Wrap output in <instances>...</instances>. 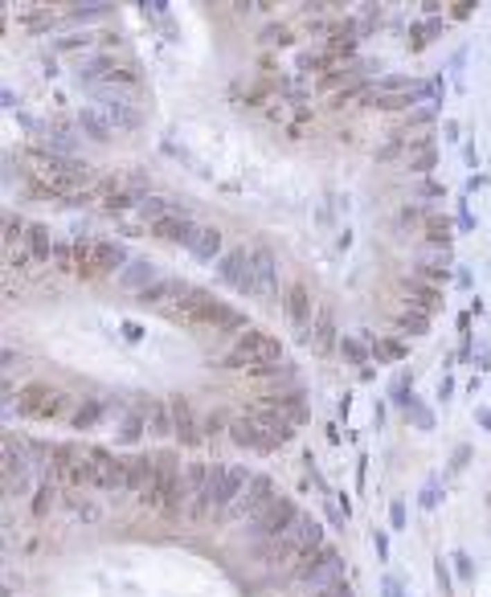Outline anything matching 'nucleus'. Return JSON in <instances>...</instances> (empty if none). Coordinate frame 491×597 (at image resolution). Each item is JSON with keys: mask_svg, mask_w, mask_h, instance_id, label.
I'll list each match as a JSON object with an SVG mask.
<instances>
[{"mask_svg": "<svg viewBox=\"0 0 491 597\" xmlns=\"http://www.w3.org/2000/svg\"><path fill=\"white\" fill-rule=\"evenodd\" d=\"M467 459H471V450H467V446H458V450H454V459H450V475H454V470H463Z\"/></svg>", "mask_w": 491, "mask_h": 597, "instance_id": "41", "label": "nucleus"}, {"mask_svg": "<svg viewBox=\"0 0 491 597\" xmlns=\"http://www.w3.org/2000/svg\"><path fill=\"white\" fill-rule=\"evenodd\" d=\"M274 499H278V491H274V479L258 470V475H250V483H246L242 499L229 507V515H233V520H258V515H262V511H267Z\"/></svg>", "mask_w": 491, "mask_h": 597, "instance_id": "6", "label": "nucleus"}, {"mask_svg": "<svg viewBox=\"0 0 491 597\" xmlns=\"http://www.w3.org/2000/svg\"><path fill=\"white\" fill-rule=\"evenodd\" d=\"M148 438H156V442H164V438H172V405L168 401H148Z\"/></svg>", "mask_w": 491, "mask_h": 597, "instance_id": "22", "label": "nucleus"}, {"mask_svg": "<svg viewBox=\"0 0 491 597\" xmlns=\"http://www.w3.org/2000/svg\"><path fill=\"white\" fill-rule=\"evenodd\" d=\"M336 352H340V356H344L348 365H360V368L368 365V356H373V352H368V348L360 344L357 336H340V348H336Z\"/></svg>", "mask_w": 491, "mask_h": 597, "instance_id": "30", "label": "nucleus"}, {"mask_svg": "<svg viewBox=\"0 0 491 597\" xmlns=\"http://www.w3.org/2000/svg\"><path fill=\"white\" fill-rule=\"evenodd\" d=\"M262 46H291V29H283V25H267V29H262Z\"/></svg>", "mask_w": 491, "mask_h": 597, "instance_id": "37", "label": "nucleus"}, {"mask_svg": "<svg viewBox=\"0 0 491 597\" xmlns=\"http://www.w3.org/2000/svg\"><path fill=\"white\" fill-rule=\"evenodd\" d=\"M418 98L413 94H373V107L377 111H409Z\"/></svg>", "mask_w": 491, "mask_h": 597, "instance_id": "34", "label": "nucleus"}, {"mask_svg": "<svg viewBox=\"0 0 491 597\" xmlns=\"http://www.w3.org/2000/svg\"><path fill=\"white\" fill-rule=\"evenodd\" d=\"M246 483H250V470L246 466H209V495H213V504L217 507H233L238 499H242V491H246Z\"/></svg>", "mask_w": 491, "mask_h": 597, "instance_id": "7", "label": "nucleus"}, {"mask_svg": "<svg viewBox=\"0 0 491 597\" xmlns=\"http://www.w3.org/2000/svg\"><path fill=\"white\" fill-rule=\"evenodd\" d=\"M405 160H409V168H413V172H430V168L438 164V147H434V143L409 147V151H405Z\"/></svg>", "mask_w": 491, "mask_h": 597, "instance_id": "29", "label": "nucleus"}, {"mask_svg": "<svg viewBox=\"0 0 491 597\" xmlns=\"http://www.w3.org/2000/svg\"><path fill=\"white\" fill-rule=\"evenodd\" d=\"M434 573H438V585H443V594H450V573H447V564H443V556H438Z\"/></svg>", "mask_w": 491, "mask_h": 597, "instance_id": "42", "label": "nucleus"}, {"mask_svg": "<svg viewBox=\"0 0 491 597\" xmlns=\"http://www.w3.org/2000/svg\"><path fill=\"white\" fill-rule=\"evenodd\" d=\"M332 348H340V331H336V311L332 307H319L312 323V352L315 356H328Z\"/></svg>", "mask_w": 491, "mask_h": 597, "instance_id": "17", "label": "nucleus"}, {"mask_svg": "<svg viewBox=\"0 0 491 597\" xmlns=\"http://www.w3.org/2000/svg\"><path fill=\"white\" fill-rule=\"evenodd\" d=\"M402 295L409 299V307H418V311H426V315L443 311V286H430V282H422V278H402Z\"/></svg>", "mask_w": 491, "mask_h": 597, "instance_id": "15", "label": "nucleus"}, {"mask_svg": "<svg viewBox=\"0 0 491 597\" xmlns=\"http://www.w3.org/2000/svg\"><path fill=\"white\" fill-rule=\"evenodd\" d=\"M454 282H458L463 291H471V270H458V275H454Z\"/></svg>", "mask_w": 491, "mask_h": 597, "instance_id": "53", "label": "nucleus"}, {"mask_svg": "<svg viewBox=\"0 0 491 597\" xmlns=\"http://www.w3.org/2000/svg\"><path fill=\"white\" fill-rule=\"evenodd\" d=\"M148 233H152L156 241H168V246H193L197 226H193V217H188V213H177V217H164V221L148 226Z\"/></svg>", "mask_w": 491, "mask_h": 597, "instance_id": "14", "label": "nucleus"}, {"mask_svg": "<svg viewBox=\"0 0 491 597\" xmlns=\"http://www.w3.org/2000/svg\"><path fill=\"white\" fill-rule=\"evenodd\" d=\"M434 499H438V487H434V483H430V487H426V491H422V504H426V507H434Z\"/></svg>", "mask_w": 491, "mask_h": 597, "instance_id": "49", "label": "nucleus"}, {"mask_svg": "<svg viewBox=\"0 0 491 597\" xmlns=\"http://www.w3.org/2000/svg\"><path fill=\"white\" fill-rule=\"evenodd\" d=\"M389 524H393L398 532L405 528V504H402V499H393V504H389Z\"/></svg>", "mask_w": 491, "mask_h": 597, "instance_id": "39", "label": "nucleus"}, {"mask_svg": "<svg viewBox=\"0 0 491 597\" xmlns=\"http://www.w3.org/2000/svg\"><path fill=\"white\" fill-rule=\"evenodd\" d=\"M402 410H405V421H413L418 430H434V414H430V405H426L422 397H413V393H409Z\"/></svg>", "mask_w": 491, "mask_h": 597, "instance_id": "26", "label": "nucleus"}, {"mask_svg": "<svg viewBox=\"0 0 491 597\" xmlns=\"http://www.w3.org/2000/svg\"><path fill=\"white\" fill-rule=\"evenodd\" d=\"M53 499H57L53 483H42V487H37V495H33V511H37V515H45V511L53 507Z\"/></svg>", "mask_w": 491, "mask_h": 597, "instance_id": "36", "label": "nucleus"}, {"mask_svg": "<svg viewBox=\"0 0 491 597\" xmlns=\"http://www.w3.org/2000/svg\"><path fill=\"white\" fill-rule=\"evenodd\" d=\"M184 291H188L184 278H156V286H148V291L139 295V303H143V307H156V311H168Z\"/></svg>", "mask_w": 491, "mask_h": 597, "instance_id": "18", "label": "nucleus"}, {"mask_svg": "<svg viewBox=\"0 0 491 597\" xmlns=\"http://www.w3.org/2000/svg\"><path fill=\"white\" fill-rule=\"evenodd\" d=\"M156 278H160V270H156L148 258H135V262H127V270L119 275V286H123L127 295H135V299H139L148 286H156Z\"/></svg>", "mask_w": 491, "mask_h": 597, "instance_id": "19", "label": "nucleus"}, {"mask_svg": "<svg viewBox=\"0 0 491 597\" xmlns=\"http://www.w3.org/2000/svg\"><path fill=\"white\" fill-rule=\"evenodd\" d=\"M172 405V438H177L180 446H205V425L197 421V410H193V401L188 397H172L168 401Z\"/></svg>", "mask_w": 491, "mask_h": 597, "instance_id": "11", "label": "nucleus"}, {"mask_svg": "<svg viewBox=\"0 0 491 597\" xmlns=\"http://www.w3.org/2000/svg\"><path fill=\"white\" fill-rule=\"evenodd\" d=\"M78 123H82V131H87L90 139H98V143H107V139H111V127L102 123V115H98V111H82V115H78Z\"/></svg>", "mask_w": 491, "mask_h": 597, "instance_id": "31", "label": "nucleus"}, {"mask_svg": "<svg viewBox=\"0 0 491 597\" xmlns=\"http://www.w3.org/2000/svg\"><path fill=\"white\" fill-rule=\"evenodd\" d=\"M74 254H78V278H82V282H94V278H107V275H123L127 262H132L127 250H123V241H107V237L78 241Z\"/></svg>", "mask_w": 491, "mask_h": 597, "instance_id": "4", "label": "nucleus"}, {"mask_svg": "<svg viewBox=\"0 0 491 597\" xmlns=\"http://www.w3.org/2000/svg\"><path fill=\"white\" fill-rule=\"evenodd\" d=\"M483 188H488V176H483V172H475V176L467 181V192H483Z\"/></svg>", "mask_w": 491, "mask_h": 597, "instance_id": "43", "label": "nucleus"}, {"mask_svg": "<svg viewBox=\"0 0 491 597\" xmlns=\"http://www.w3.org/2000/svg\"><path fill=\"white\" fill-rule=\"evenodd\" d=\"M283 311H287V320L295 323L299 331L315 323V311H319V307H315V295L303 278H291V282L283 286Z\"/></svg>", "mask_w": 491, "mask_h": 597, "instance_id": "8", "label": "nucleus"}, {"mask_svg": "<svg viewBox=\"0 0 491 597\" xmlns=\"http://www.w3.org/2000/svg\"><path fill=\"white\" fill-rule=\"evenodd\" d=\"M443 136H447L450 143H458V123H443Z\"/></svg>", "mask_w": 491, "mask_h": 597, "instance_id": "51", "label": "nucleus"}, {"mask_svg": "<svg viewBox=\"0 0 491 597\" xmlns=\"http://www.w3.org/2000/svg\"><path fill=\"white\" fill-rule=\"evenodd\" d=\"M450 393H454V380L443 376V385H438V401H450Z\"/></svg>", "mask_w": 491, "mask_h": 597, "instance_id": "47", "label": "nucleus"}, {"mask_svg": "<svg viewBox=\"0 0 491 597\" xmlns=\"http://www.w3.org/2000/svg\"><path fill=\"white\" fill-rule=\"evenodd\" d=\"M418 78H405V74H385L373 82V94H413Z\"/></svg>", "mask_w": 491, "mask_h": 597, "instance_id": "27", "label": "nucleus"}, {"mask_svg": "<svg viewBox=\"0 0 491 597\" xmlns=\"http://www.w3.org/2000/svg\"><path fill=\"white\" fill-rule=\"evenodd\" d=\"M283 540L291 544V552H295V556H303V552H315V549H323V524H319V520H312V515L303 511V515L291 524V532H287Z\"/></svg>", "mask_w": 491, "mask_h": 597, "instance_id": "13", "label": "nucleus"}, {"mask_svg": "<svg viewBox=\"0 0 491 597\" xmlns=\"http://www.w3.org/2000/svg\"><path fill=\"white\" fill-rule=\"evenodd\" d=\"M381 597H402V585H398V577H393V573H385V577H381Z\"/></svg>", "mask_w": 491, "mask_h": 597, "instance_id": "40", "label": "nucleus"}, {"mask_svg": "<svg viewBox=\"0 0 491 597\" xmlns=\"http://www.w3.org/2000/svg\"><path fill=\"white\" fill-rule=\"evenodd\" d=\"M225 438H229L238 450H250V454H274V450H283V446H287L283 438H274L270 430H262V425H258L250 414H238V417H233Z\"/></svg>", "mask_w": 491, "mask_h": 597, "instance_id": "5", "label": "nucleus"}, {"mask_svg": "<svg viewBox=\"0 0 491 597\" xmlns=\"http://www.w3.org/2000/svg\"><path fill=\"white\" fill-rule=\"evenodd\" d=\"M463 160H467V168H475V164H479V151H475V143H467V147H463Z\"/></svg>", "mask_w": 491, "mask_h": 597, "instance_id": "46", "label": "nucleus"}, {"mask_svg": "<svg viewBox=\"0 0 491 597\" xmlns=\"http://www.w3.org/2000/svg\"><path fill=\"white\" fill-rule=\"evenodd\" d=\"M98 98V107H102V119L111 123V127H119V131H135L143 119H139V111H135L132 102H123V98H115V94H94Z\"/></svg>", "mask_w": 491, "mask_h": 597, "instance_id": "16", "label": "nucleus"}, {"mask_svg": "<svg viewBox=\"0 0 491 597\" xmlns=\"http://www.w3.org/2000/svg\"><path fill=\"white\" fill-rule=\"evenodd\" d=\"M111 12H115L111 4H74L66 21H74V25H82V21H98V17H111Z\"/></svg>", "mask_w": 491, "mask_h": 597, "instance_id": "33", "label": "nucleus"}, {"mask_svg": "<svg viewBox=\"0 0 491 597\" xmlns=\"http://www.w3.org/2000/svg\"><path fill=\"white\" fill-rule=\"evenodd\" d=\"M475 368H479V372H491V352H479V356H475Z\"/></svg>", "mask_w": 491, "mask_h": 597, "instance_id": "50", "label": "nucleus"}, {"mask_svg": "<svg viewBox=\"0 0 491 597\" xmlns=\"http://www.w3.org/2000/svg\"><path fill=\"white\" fill-rule=\"evenodd\" d=\"M70 410H78V401H70V393L53 389L49 380H29L17 389V414L42 417V421H57V417H74Z\"/></svg>", "mask_w": 491, "mask_h": 597, "instance_id": "3", "label": "nucleus"}, {"mask_svg": "<svg viewBox=\"0 0 491 597\" xmlns=\"http://www.w3.org/2000/svg\"><path fill=\"white\" fill-rule=\"evenodd\" d=\"M426 217H430V213H422L418 205H409V209H402V213H398V230H409V233H413V230H426Z\"/></svg>", "mask_w": 491, "mask_h": 597, "instance_id": "35", "label": "nucleus"}, {"mask_svg": "<svg viewBox=\"0 0 491 597\" xmlns=\"http://www.w3.org/2000/svg\"><path fill=\"white\" fill-rule=\"evenodd\" d=\"M217 278H222L225 286L250 295V286H254V275H250V250H246V246L225 250L222 258H217Z\"/></svg>", "mask_w": 491, "mask_h": 597, "instance_id": "10", "label": "nucleus"}, {"mask_svg": "<svg viewBox=\"0 0 491 597\" xmlns=\"http://www.w3.org/2000/svg\"><path fill=\"white\" fill-rule=\"evenodd\" d=\"M188 254H193L197 262H213V258L222 254V230H217V226H197V237H193Z\"/></svg>", "mask_w": 491, "mask_h": 597, "instance_id": "21", "label": "nucleus"}, {"mask_svg": "<svg viewBox=\"0 0 491 597\" xmlns=\"http://www.w3.org/2000/svg\"><path fill=\"white\" fill-rule=\"evenodd\" d=\"M368 352L377 356V365H398V360H405V352H409V348H405L402 340H377Z\"/></svg>", "mask_w": 491, "mask_h": 597, "instance_id": "28", "label": "nucleus"}, {"mask_svg": "<svg viewBox=\"0 0 491 597\" xmlns=\"http://www.w3.org/2000/svg\"><path fill=\"white\" fill-rule=\"evenodd\" d=\"M225 368H246V372H258V368H270V365H283V344L270 336V331H258L250 327L246 336L233 340V348L225 352Z\"/></svg>", "mask_w": 491, "mask_h": 597, "instance_id": "1", "label": "nucleus"}, {"mask_svg": "<svg viewBox=\"0 0 491 597\" xmlns=\"http://www.w3.org/2000/svg\"><path fill=\"white\" fill-rule=\"evenodd\" d=\"M250 275H254V286H250L254 299H274L278 295V262H274V254L267 246L250 250Z\"/></svg>", "mask_w": 491, "mask_h": 597, "instance_id": "12", "label": "nucleus"}, {"mask_svg": "<svg viewBox=\"0 0 491 597\" xmlns=\"http://www.w3.org/2000/svg\"><path fill=\"white\" fill-rule=\"evenodd\" d=\"M422 192H426V196H443L447 188H443V184H434V181H422Z\"/></svg>", "mask_w": 491, "mask_h": 597, "instance_id": "48", "label": "nucleus"}, {"mask_svg": "<svg viewBox=\"0 0 491 597\" xmlns=\"http://www.w3.org/2000/svg\"><path fill=\"white\" fill-rule=\"evenodd\" d=\"M398 327L409 331V336H426V331H430V315H426V311H418V307H409L405 315H398Z\"/></svg>", "mask_w": 491, "mask_h": 597, "instance_id": "32", "label": "nucleus"}, {"mask_svg": "<svg viewBox=\"0 0 491 597\" xmlns=\"http://www.w3.org/2000/svg\"><path fill=\"white\" fill-rule=\"evenodd\" d=\"M229 421H233L229 410H225V405H213V410L205 414V421H201V425H205V442H217L222 434H229Z\"/></svg>", "mask_w": 491, "mask_h": 597, "instance_id": "25", "label": "nucleus"}, {"mask_svg": "<svg viewBox=\"0 0 491 597\" xmlns=\"http://www.w3.org/2000/svg\"><path fill=\"white\" fill-rule=\"evenodd\" d=\"M250 380H254L258 393H267V401H287V397L299 393V380H295V368L291 365L258 368V372H250Z\"/></svg>", "mask_w": 491, "mask_h": 597, "instance_id": "9", "label": "nucleus"}, {"mask_svg": "<svg viewBox=\"0 0 491 597\" xmlns=\"http://www.w3.org/2000/svg\"><path fill=\"white\" fill-rule=\"evenodd\" d=\"M287 581L312 585V594L315 589H328V585L344 581V556L332 549V544H323V549H315V552H303V556L287 569Z\"/></svg>", "mask_w": 491, "mask_h": 597, "instance_id": "2", "label": "nucleus"}, {"mask_svg": "<svg viewBox=\"0 0 491 597\" xmlns=\"http://www.w3.org/2000/svg\"><path fill=\"white\" fill-rule=\"evenodd\" d=\"M471 12H475V4H450V17H458V21L471 17Z\"/></svg>", "mask_w": 491, "mask_h": 597, "instance_id": "45", "label": "nucleus"}, {"mask_svg": "<svg viewBox=\"0 0 491 597\" xmlns=\"http://www.w3.org/2000/svg\"><path fill=\"white\" fill-rule=\"evenodd\" d=\"M25 250L33 254V262H49L53 258V250H57V241H53V233L45 230V226H29V233H25Z\"/></svg>", "mask_w": 491, "mask_h": 597, "instance_id": "23", "label": "nucleus"}, {"mask_svg": "<svg viewBox=\"0 0 491 597\" xmlns=\"http://www.w3.org/2000/svg\"><path fill=\"white\" fill-rule=\"evenodd\" d=\"M422 233H426V246H430V250H450V233H454V226H450L447 213H430Z\"/></svg>", "mask_w": 491, "mask_h": 597, "instance_id": "24", "label": "nucleus"}, {"mask_svg": "<svg viewBox=\"0 0 491 597\" xmlns=\"http://www.w3.org/2000/svg\"><path fill=\"white\" fill-rule=\"evenodd\" d=\"M368 540H373V549H377V556H381V560H389V536H385L381 528H373V536H368Z\"/></svg>", "mask_w": 491, "mask_h": 597, "instance_id": "38", "label": "nucleus"}, {"mask_svg": "<svg viewBox=\"0 0 491 597\" xmlns=\"http://www.w3.org/2000/svg\"><path fill=\"white\" fill-rule=\"evenodd\" d=\"M475 421H479L483 430H491V410H475Z\"/></svg>", "mask_w": 491, "mask_h": 597, "instance_id": "52", "label": "nucleus"}, {"mask_svg": "<svg viewBox=\"0 0 491 597\" xmlns=\"http://www.w3.org/2000/svg\"><path fill=\"white\" fill-rule=\"evenodd\" d=\"M107 414H111V401H107V397H87V401H78L70 425L82 430V434H90V430H98V425L107 421Z\"/></svg>", "mask_w": 491, "mask_h": 597, "instance_id": "20", "label": "nucleus"}, {"mask_svg": "<svg viewBox=\"0 0 491 597\" xmlns=\"http://www.w3.org/2000/svg\"><path fill=\"white\" fill-rule=\"evenodd\" d=\"M454 564H458V577H475V573H471V560H467V552H458V556H454Z\"/></svg>", "mask_w": 491, "mask_h": 597, "instance_id": "44", "label": "nucleus"}]
</instances>
